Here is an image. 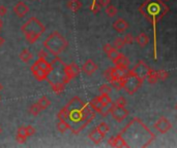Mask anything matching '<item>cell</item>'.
<instances>
[{
    "label": "cell",
    "mask_w": 177,
    "mask_h": 148,
    "mask_svg": "<svg viewBox=\"0 0 177 148\" xmlns=\"http://www.w3.org/2000/svg\"><path fill=\"white\" fill-rule=\"evenodd\" d=\"M67 110L66 120L70 125V131L73 134H79L95 118L96 112L91 106L85 103L80 97H74L65 105Z\"/></svg>",
    "instance_id": "obj_1"
},
{
    "label": "cell",
    "mask_w": 177,
    "mask_h": 148,
    "mask_svg": "<svg viewBox=\"0 0 177 148\" xmlns=\"http://www.w3.org/2000/svg\"><path fill=\"white\" fill-rule=\"evenodd\" d=\"M119 134L129 147H147L155 139L154 134L137 117L133 118Z\"/></svg>",
    "instance_id": "obj_2"
},
{
    "label": "cell",
    "mask_w": 177,
    "mask_h": 148,
    "mask_svg": "<svg viewBox=\"0 0 177 148\" xmlns=\"http://www.w3.org/2000/svg\"><path fill=\"white\" fill-rule=\"evenodd\" d=\"M170 8L163 0H145L139 6L141 14L151 23L153 30V59L158 60V23L166 16Z\"/></svg>",
    "instance_id": "obj_3"
},
{
    "label": "cell",
    "mask_w": 177,
    "mask_h": 148,
    "mask_svg": "<svg viewBox=\"0 0 177 148\" xmlns=\"http://www.w3.org/2000/svg\"><path fill=\"white\" fill-rule=\"evenodd\" d=\"M21 31L24 34L27 42L32 44L40 37V35L45 33L46 27L40 20H37L35 17H32L25 24H23Z\"/></svg>",
    "instance_id": "obj_4"
},
{
    "label": "cell",
    "mask_w": 177,
    "mask_h": 148,
    "mask_svg": "<svg viewBox=\"0 0 177 148\" xmlns=\"http://www.w3.org/2000/svg\"><path fill=\"white\" fill-rule=\"evenodd\" d=\"M67 40L59 32L54 31L44 40L43 45L50 54L58 57L67 47Z\"/></svg>",
    "instance_id": "obj_5"
},
{
    "label": "cell",
    "mask_w": 177,
    "mask_h": 148,
    "mask_svg": "<svg viewBox=\"0 0 177 148\" xmlns=\"http://www.w3.org/2000/svg\"><path fill=\"white\" fill-rule=\"evenodd\" d=\"M122 84H123V90H124L129 95L133 96V95L140 88V87L143 84V81L141 80L136 74L133 73L131 70L129 75L126 76L124 79H122Z\"/></svg>",
    "instance_id": "obj_6"
},
{
    "label": "cell",
    "mask_w": 177,
    "mask_h": 148,
    "mask_svg": "<svg viewBox=\"0 0 177 148\" xmlns=\"http://www.w3.org/2000/svg\"><path fill=\"white\" fill-rule=\"evenodd\" d=\"M63 71H64V77H63V82L65 84H67L69 82L74 79L75 77L80 74V67L78 66L76 63H72L69 65H64L63 67Z\"/></svg>",
    "instance_id": "obj_7"
},
{
    "label": "cell",
    "mask_w": 177,
    "mask_h": 148,
    "mask_svg": "<svg viewBox=\"0 0 177 148\" xmlns=\"http://www.w3.org/2000/svg\"><path fill=\"white\" fill-rule=\"evenodd\" d=\"M110 114L117 123H121L129 116V112L128 109L124 108V106H118L113 103L110 109Z\"/></svg>",
    "instance_id": "obj_8"
},
{
    "label": "cell",
    "mask_w": 177,
    "mask_h": 148,
    "mask_svg": "<svg viewBox=\"0 0 177 148\" xmlns=\"http://www.w3.org/2000/svg\"><path fill=\"white\" fill-rule=\"evenodd\" d=\"M89 105L91 106V108H92L94 111L97 112V113H99L104 117H106L109 113H110L111 106L105 105L104 103L101 101V99H99V97L93 98V99L89 102Z\"/></svg>",
    "instance_id": "obj_9"
},
{
    "label": "cell",
    "mask_w": 177,
    "mask_h": 148,
    "mask_svg": "<svg viewBox=\"0 0 177 148\" xmlns=\"http://www.w3.org/2000/svg\"><path fill=\"white\" fill-rule=\"evenodd\" d=\"M149 71H150V67L142 60L138 62V64L132 69V72L136 74L142 81H144L147 78V75H148Z\"/></svg>",
    "instance_id": "obj_10"
},
{
    "label": "cell",
    "mask_w": 177,
    "mask_h": 148,
    "mask_svg": "<svg viewBox=\"0 0 177 148\" xmlns=\"http://www.w3.org/2000/svg\"><path fill=\"white\" fill-rule=\"evenodd\" d=\"M153 127H154V129L158 132H160L161 134H166V133H168L172 129V123H171V121L168 119L167 117L161 116L154 123Z\"/></svg>",
    "instance_id": "obj_11"
},
{
    "label": "cell",
    "mask_w": 177,
    "mask_h": 148,
    "mask_svg": "<svg viewBox=\"0 0 177 148\" xmlns=\"http://www.w3.org/2000/svg\"><path fill=\"white\" fill-rule=\"evenodd\" d=\"M112 68V80L114 79H119V80H122L124 79L126 76L129 74V68H123V67H111ZM111 80V81H112Z\"/></svg>",
    "instance_id": "obj_12"
},
{
    "label": "cell",
    "mask_w": 177,
    "mask_h": 148,
    "mask_svg": "<svg viewBox=\"0 0 177 148\" xmlns=\"http://www.w3.org/2000/svg\"><path fill=\"white\" fill-rule=\"evenodd\" d=\"M31 72L33 73L34 77L37 79L38 81H44V80H47L49 77V74L46 72L45 70H43L38 65L35 63L31 66Z\"/></svg>",
    "instance_id": "obj_13"
},
{
    "label": "cell",
    "mask_w": 177,
    "mask_h": 148,
    "mask_svg": "<svg viewBox=\"0 0 177 148\" xmlns=\"http://www.w3.org/2000/svg\"><path fill=\"white\" fill-rule=\"evenodd\" d=\"M29 10H29V6L23 1H19L14 6V13L16 14V16H18L19 18L25 17L26 14L29 13Z\"/></svg>",
    "instance_id": "obj_14"
},
{
    "label": "cell",
    "mask_w": 177,
    "mask_h": 148,
    "mask_svg": "<svg viewBox=\"0 0 177 148\" xmlns=\"http://www.w3.org/2000/svg\"><path fill=\"white\" fill-rule=\"evenodd\" d=\"M97 69H99L97 65L94 63L91 59H88V60L83 64V66H82V71L88 76H91L92 74H94V72H96Z\"/></svg>",
    "instance_id": "obj_15"
},
{
    "label": "cell",
    "mask_w": 177,
    "mask_h": 148,
    "mask_svg": "<svg viewBox=\"0 0 177 148\" xmlns=\"http://www.w3.org/2000/svg\"><path fill=\"white\" fill-rule=\"evenodd\" d=\"M104 52L106 53V55L108 56V58L113 62L115 59L118 58V56L120 55V53L118 52L117 49H115L113 45H111V43H106L104 47H103Z\"/></svg>",
    "instance_id": "obj_16"
},
{
    "label": "cell",
    "mask_w": 177,
    "mask_h": 148,
    "mask_svg": "<svg viewBox=\"0 0 177 148\" xmlns=\"http://www.w3.org/2000/svg\"><path fill=\"white\" fill-rule=\"evenodd\" d=\"M112 26H113L114 30H116L118 33H123V32H125L129 29V24L126 22L124 19L119 18V19H117L116 21H115Z\"/></svg>",
    "instance_id": "obj_17"
},
{
    "label": "cell",
    "mask_w": 177,
    "mask_h": 148,
    "mask_svg": "<svg viewBox=\"0 0 177 148\" xmlns=\"http://www.w3.org/2000/svg\"><path fill=\"white\" fill-rule=\"evenodd\" d=\"M108 144L111 145L112 147H129L125 140L123 139V137L120 134H118L117 136H115V137H112L109 139Z\"/></svg>",
    "instance_id": "obj_18"
},
{
    "label": "cell",
    "mask_w": 177,
    "mask_h": 148,
    "mask_svg": "<svg viewBox=\"0 0 177 148\" xmlns=\"http://www.w3.org/2000/svg\"><path fill=\"white\" fill-rule=\"evenodd\" d=\"M105 136L106 135L102 134V133L95 128V129L92 130V131L89 133V135H88V138H89L94 144H99L103 140H104Z\"/></svg>",
    "instance_id": "obj_19"
},
{
    "label": "cell",
    "mask_w": 177,
    "mask_h": 148,
    "mask_svg": "<svg viewBox=\"0 0 177 148\" xmlns=\"http://www.w3.org/2000/svg\"><path fill=\"white\" fill-rule=\"evenodd\" d=\"M29 137L28 134H27V130H26V127H20L18 129V132H17V136H16V140L18 141V143L22 144L26 142L27 138Z\"/></svg>",
    "instance_id": "obj_20"
},
{
    "label": "cell",
    "mask_w": 177,
    "mask_h": 148,
    "mask_svg": "<svg viewBox=\"0 0 177 148\" xmlns=\"http://www.w3.org/2000/svg\"><path fill=\"white\" fill-rule=\"evenodd\" d=\"M113 63H114L115 66H118V67H123V68H129V60L122 54H120L119 56H118V58L115 59V60L113 61Z\"/></svg>",
    "instance_id": "obj_21"
},
{
    "label": "cell",
    "mask_w": 177,
    "mask_h": 148,
    "mask_svg": "<svg viewBox=\"0 0 177 148\" xmlns=\"http://www.w3.org/2000/svg\"><path fill=\"white\" fill-rule=\"evenodd\" d=\"M135 40H136V42L139 44L141 47H145L147 44L149 43L148 35H147L146 33H144V32H141V33L135 38Z\"/></svg>",
    "instance_id": "obj_22"
},
{
    "label": "cell",
    "mask_w": 177,
    "mask_h": 148,
    "mask_svg": "<svg viewBox=\"0 0 177 148\" xmlns=\"http://www.w3.org/2000/svg\"><path fill=\"white\" fill-rule=\"evenodd\" d=\"M50 85H51L52 90L55 94L60 95L64 91V88H65L66 84H64L62 81H53L50 82Z\"/></svg>",
    "instance_id": "obj_23"
},
{
    "label": "cell",
    "mask_w": 177,
    "mask_h": 148,
    "mask_svg": "<svg viewBox=\"0 0 177 148\" xmlns=\"http://www.w3.org/2000/svg\"><path fill=\"white\" fill-rule=\"evenodd\" d=\"M66 5H67V7H69V10H72L73 13H77V11H79L81 10L82 2L80 0H69Z\"/></svg>",
    "instance_id": "obj_24"
},
{
    "label": "cell",
    "mask_w": 177,
    "mask_h": 148,
    "mask_svg": "<svg viewBox=\"0 0 177 148\" xmlns=\"http://www.w3.org/2000/svg\"><path fill=\"white\" fill-rule=\"evenodd\" d=\"M19 57L21 59L22 62H24V63H29V62L32 60V58H33V55L31 54L28 49H23L22 52L20 53Z\"/></svg>",
    "instance_id": "obj_25"
},
{
    "label": "cell",
    "mask_w": 177,
    "mask_h": 148,
    "mask_svg": "<svg viewBox=\"0 0 177 148\" xmlns=\"http://www.w3.org/2000/svg\"><path fill=\"white\" fill-rule=\"evenodd\" d=\"M147 80L150 84H155L156 82H158L160 79H158V72H156L155 70H153L150 68V71L148 73V75H147Z\"/></svg>",
    "instance_id": "obj_26"
},
{
    "label": "cell",
    "mask_w": 177,
    "mask_h": 148,
    "mask_svg": "<svg viewBox=\"0 0 177 148\" xmlns=\"http://www.w3.org/2000/svg\"><path fill=\"white\" fill-rule=\"evenodd\" d=\"M37 104L40 105V107L42 108V110H46V109L51 105V101H50L49 98L47 96H43L37 100Z\"/></svg>",
    "instance_id": "obj_27"
},
{
    "label": "cell",
    "mask_w": 177,
    "mask_h": 148,
    "mask_svg": "<svg viewBox=\"0 0 177 148\" xmlns=\"http://www.w3.org/2000/svg\"><path fill=\"white\" fill-rule=\"evenodd\" d=\"M57 130L60 133H65L66 131L70 130V125L69 123L65 120H59L57 123Z\"/></svg>",
    "instance_id": "obj_28"
},
{
    "label": "cell",
    "mask_w": 177,
    "mask_h": 148,
    "mask_svg": "<svg viewBox=\"0 0 177 148\" xmlns=\"http://www.w3.org/2000/svg\"><path fill=\"white\" fill-rule=\"evenodd\" d=\"M106 8V14H107V16L108 17H110V18H113V17H115L117 14V13H118V10H117V7L116 6H114V5H112V4H110V5H108L107 7H105Z\"/></svg>",
    "instance_id": "obj_29"
},
{
    "label": "cell",
    "mask_w": 177,
    "mask_h": 148,
    "mask_svg": "<svg viewBox=\"0 0 177 148\" xmlns=\"http://www.w3.org/2000/svg\"><path fill=\"white\" fill-rule=\"evenodd\" d=\"M96 129L99 130V132L102 133V134L106 135L107 133H109V131H110V127H109V125L107 123H99V125L96 126Z\"/></svg>",
    "instance_id": "obj_30"
},
{
    "label": "cell",
    "mask_w": 177,
    "mask_h": 148,
    "mask_svg": "<svg viewBox=\"0 0 177 148\" xmlns=\"http://www.w3.org/2000/svg\"><path fill=\"white\" fill-rule=\"evenodd\" d=\"M99 98L101 99V101L104 103L105 105H107V106H112L113 105V101L111 100V98L109 95H106V94H101L99 96Z\"/></svg>",
    "instance_id": "obj_31"
},
{
    "label": "cell",
    "mask_w": 177,
    "mask_h": 148,
    "mask_svg": "<svg viewBox=\"0 0 177 148\" xmlns=\"http://www.w3.org/2000/svg\"><path fill=\"white\" fill-rule=\"evenodd\" d=\"M124 39H123V37H117L116 39H115L113 41V46L115 47V49H117L118 51L119 49H121L123 46H124Z\"/></svg>",
    "instance_id": "obj_32"
},
{
    "label": "cell",
    "mask_w": 177,
    "mask_h": 148,
    "mask_svg": "<svg viewBox=\"0 0 177 148\" xmlns=\"http://www.w3.org/2000/svg\"><path fill=\"white\" fill-rule=\"evenodd\" d=\"M40 111H42V108H40V105L37 104V102L35 103V104L32 105L30 108H29V112H30V114L34 115V116H36V115L40 114Z\"/></svg>",
    "instance_id": "obj_33"
},
{
    "label": "cell",
    "mask_w": 177,
    "mask_h": 148,
    "mask_svg": "<svg viewBox=\"0 0 177 148\" xmlns=\"http://www.w3.org/2000/svg\"><path fill=\"white\" fill-rule=\"evenodd\" d=\"M156 72H158V79H160V80H166L170 75L169 72L166 70H158Z\"/></svg>",
    "instance_id": "obj_34"
},
{
    "label": "cell",
    "mask_w": 177,
    "mask_h": 148,
    "mask_svg": "<svg viewBox=\"0 0 177 148\" xmlns=\"http://www.w3.org/2000/svg\"><path fill=\"white\" fill-rule=\"evenodd\" d=\"M111 85L114 88H116V90H121L123 88V84H122V80H119V79H114V80L110 81Z\"/></svg>",
    "instance_id": "obj_35"
},
{
    "label": "cell",
    "mask_w": 177,
    "mask_h": 148,
    "mask_svg": "<svg viewBox=\"0 0 177 148\" xmlns=\"http://www.w3.org/2000/svg\"><path fill=\"white\" fill-rule=\"evenodd\" d=\"M111 91H112L111 87H110L109 84H103V85H101V87H99V93H101V94L110 95Z\"/></svg>",
    "instance_id": "obj_36"
},
{
    "label": "cell",
    "mask_w": 177,
    "mask_h": 148,
    "mask_svg": "<svg viewBox=\"0 0 177 148\" xmlns=\"http://www.w3.org/2000/svg\"><path fill=\"white\" fill-rule=\"evenodd\" d=\"M101 5H99V3L97 1L95 2H92V4L90 5V10L92 11V13L94 14H99V10H101Z\"/></svg>",
    "instance_id": "obj_37"
},
{
    "label": "cell",
    "mask_w": 177,
    "mask_h": 148,
    "mask_svg": "<svg viewBox=\"0 0 177 148\" xmlns=\"http://www.w3.org/2000/svg\"><path fill=\"white\" fill-rule=\"evenodd\" d=\"M123 39H124L125 44H133V43H134V41H135V37L133 36L131 33H128V34L124 35Z\"/></svg>",
    "instance_id": "obj_38"
},
{
    "label": "cell",
    "mask_w": 177,
    "mask_h": 148,
    "mask_svg": "<svg viewBox=\"0 0 177 148\" xmlns=\"http://www.w3.org/2000/svg\"><path fill=\"white\" fill-rule=\"evenodd\" d=\"M114 104H116V105H118V106H124V107H125V105H126V100H125V98H124V97H119V98H117L116 101L114 102Z\"/></svg>",
    "instance_id": "obj_39"
},
{
    "label": "cell",
    "mask_w": 177,
    "mask_h": 148,
    "mask_svg": "<svg viewBox=\"0 0 177 148\" xmlns=\"http://www.w3.org/2000/svg\"><path fill=\"white\" fill-rule=\"evenodd\" d=\"M26 130H27V134H28L29 137L35 134V128H34V127H32V126L29 125V126L26 127Z\"/></svg>",
    "instance_id": "obj_40"
},
{
    "label": "cell",
    "mask_w": 177,
    "mask_h": 148,
    "mask_svg": "<svg viewBox=\"0 0 177 148\" xmlns=\"http://www.w3.org/2000/svg\"><path fill=\"white\" fill-rule=\"evenodd\" d=\"M97 2H99V5L103 7H107L108 5L111 4V0H97Z\"/></svg>",
    "instance_id": "obj_41"
},
{
    "label": "cell",
    "mask_w": 177,
    "mask_h": 148,
    "mask_svg": "<svg viewBox=\"0 0 177 148\" xmlns=\"http://www.w3.org/2000/svg\"><path fill=\"white\" fill-rule=\"evenodd\" d=\"M7 13V8L4 5H0V17H4Z\"/></svg>",
    "instance_id": "obj_42"
},
{
    "label": "cell",
    "mask_w": 177,
    "mask_h": 148,
    "mask_svg": "<svg viewBox=\"0 0 177 148\" xmlns=\"http://www.w3.org/2000/svg\"><path fill=\"white\" fill-rule=\"evenodd\" d=\"M5 43V39L2 36H0V46H2Z\"/></svg>",
    "instance_id": "obj_43"
},
{
    "label": "cell",
    "mask_w": 177,
    "mask_h": 148,
    "mask_svg": "<svg viewBox=\"0 0 177 148\" xmlns=\"http://www.w3.org/2000/svg\"><path fill=\"white\" fill-rule=\"evenodd\" d=\"M2 26H3V22H2L1 19H0V30L2 29Z\"/></svg>",
    "instance_id": "obj_44"
},
{
    "label": "cell",
    "mask_w": 177,
    "mask_h": 148,
    "mask_svg": "<svg viewBox=\"0 0 177 148\" xmlns=\"http://www.w3.org/2000/svg\"><path fill=\"white\" fill-rule=\"evenodd\" d=\"M2 90H3V85H2L1 84H0V92H1Z\"/></svg>",
    "instance_id": "obj_45"
},
{
    "label": "cell",
    "mask_w": 177,
    "mask_h": 148,
    "mask_svg": "<svg viewBox=\"0 0 177 148\" xmlns=\"http://www.w3.org/2000/svg\"><path fill=\"white\" fill-rule=\"evenodd\" d=\"M2 133V129H1V127H0V134Z\"/></svg>",
    "instance_id": "obj_46"
},
{
    "label": "cell",
    "mask_w": 177,
    "mask_h": 148,
    "mask_svg": "<svg viewBox=\"0 0 177 148\" xmlns=\"http://www.w3.org/2000/svg\"><path fill=\"white\" fill-rule=\"evenodd\" d=\"M175 109H176V110H177V104H176V106H175Z\"/></svg>",
    "instance_id": "obj_47"
},
{
    "label": "cell",
    "mask_w": 177,
    "mask_h": 148,
    "mask_svg": "<svg viewBox=\"0 0 177 148\" xmlns=\"http://www.w3.org/2000/svg\"><path fill=\"white\" fill-rule=\"evenodd\" d=\"M0 100H1V96H0Z\"/></svg>",
    "instance_id": "obj_48"
},
{
    "label": "cell",
    "mask_w": 177,
    "mask_h": 148,
    "mask_svg": "<svg viewBox=\"0 0 177 148\" xmlns=\"http://www.w3.org/2000/svg\"><path fill=\"white\" fill-rule=\"evenodd\" d=\"M165 1H168V0H165Z\"/></svg>",
    "instance_id": "obj_49"
}]
</instances>
